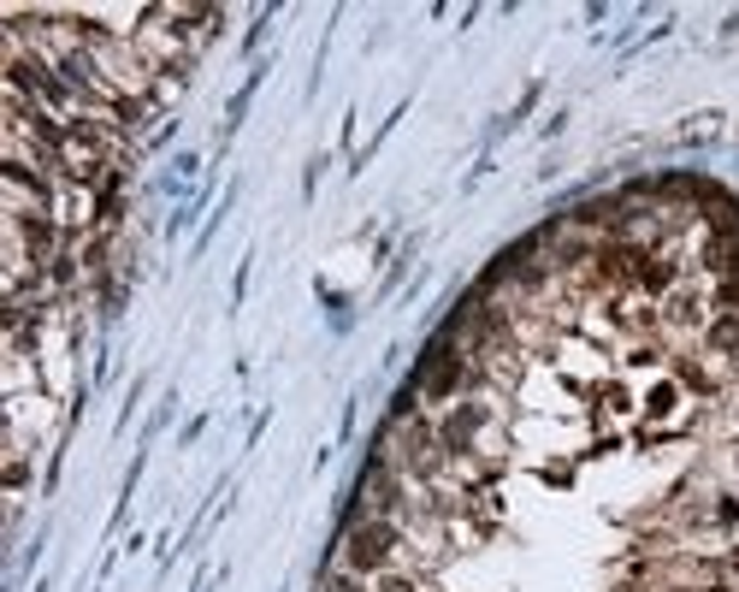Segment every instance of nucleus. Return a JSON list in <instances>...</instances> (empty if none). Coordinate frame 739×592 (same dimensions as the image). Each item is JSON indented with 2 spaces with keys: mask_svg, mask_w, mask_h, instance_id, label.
<instances>
[{
  "mask_svg": "<svg viewBox=\"0 0 739 592\" xmlns=\"http://www.w3.org/2000/svg\"><path fill=\"white\" fill-rule=\"evenodd\" d=\"M402 522H390V516H361L350 522V534H343V557H338V569H350L361 574V581H379L385 569H402Z\"/></svg>",
  "mask_w": 739,
  "mask_h": 592,
  "instance_id": "1",
  "label": "nucleus"
},
{
  "mask_svg": "<svg viewBox=\"0 0 739 592\" xmlns=\"http://www.w3.org/2000/svg\"><path fill=\"white\" fill-rule=\"evenodd\" d=\"M644 415H651V420H674V415H681V380L651 385V397H644Z\"/></svg>",
  "mask_w": 739,
  "mask_h": 592,
  "instance_id": "2",
  "label": "nucleus"
},
{
  "mask_svg": "<svg viewBox=\"0 0 739 592\" xmlns=\"http://www.w3.org/2000/svg\"><path fill=\"white\" fill-rule=\"evenodd\" d=\"M627 409H633V392H627L621 380L597 385V415H627Z\"/></svg>",
  "mask_w": 739,
  "mask_h": 592,
  "instance_id": "3",
  "label": "nucleus"
},
{
  "mask_svg": "<svg viewBox=\"0 0 739 592\" xmlns=\"http://www.w3.org/2000/svg\"><path fill=\"white\" fill-rule=\"evenodd\" d=\"M373 592H427V586H420V574H408V569H385L379 581H373Z\"/></svg>",
  "mask_w": 739,
  "mask_h": 592,
  "instance_id": "4",
  "label": "nucleus"
},
{
  "mask_svg": "<svg viewBox=\"0 0 739 592\" xmlns=\"http://www.w3.org/2000/svg\"><path fill=\"white\" fill-rule=\"evenodd\" d=\"M734 432H739V403H734Z\"/></svg>",
  "mask_w": 739,
  "mask_h": 592,
  "instance_id": "5",
  "label": "nucleus"
}]
</instances>
